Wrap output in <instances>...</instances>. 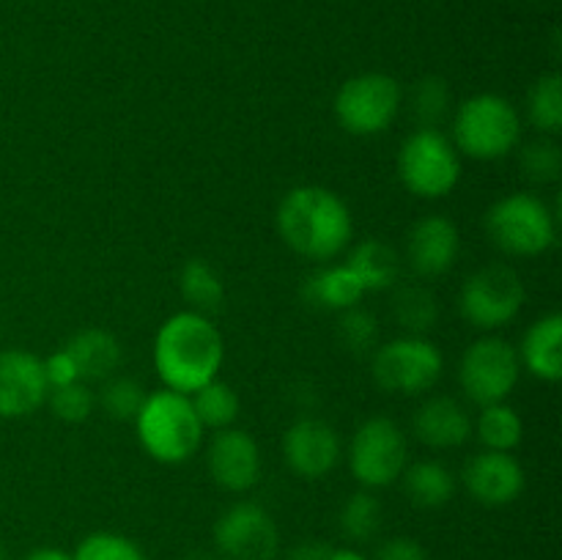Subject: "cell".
Masks as SVG:
<instances>
[{
    "mask_svg": "<svg viewBox=\"0 0 562 560\" xmlns=\"http://www.w3.org/2000/svg\"><path fill=\"white\" fill-rule=\"evenodd\" d=\"M521 360L516 346L503 338H481L464 351L459 366L461 390L477 406L499 404L519 384Z\"/></svg>",
    "mask_w": 562,
    "mask_h": 560,
    "instance_id": "11",
    "label": "cell"
},
{
    "mask_svg": "<svg viewBox=\"0 0 562 560\" xmlns=\"http://www.w3.org/2000/svg\"><path fill=\"white\" fill-rule=\"evenodd\" d=\"M519 168L532 184H552L562 173V152L552 137H536L519 152Z\"/></svg>",
    "mask_w": 562,
    "mask_h": 560,
    "instance_id": "32",
    "label": "cell"
},
{
    "mask_svg": "<svg viewBox=\"0 0 562 560\" xmlns=\"http://www.w3.org/2000/svg\"><path fill=\"white\" fill-rule=\"evenodd\" d=\"M486 234L508 256H543L558 239V214L530 192H510L486 212Z\"/></svg>",
    "mask_w": 562,
    "mask_h": 560,
    "instance_id": "5",
    "label": "cell"
},
{
    "mask_svg": "<svg viewBox=\"0 0 562 560\" xmlns=\"http://www.w3.org/2000/svg\"><path fill=\"white\" fill-rule=\"evenodd\" d=\"M49 384L44 360L25 349L0 351V417H27L47 401Z\"/></svg>",
    "mask_w": 562,
    "mask_h": 560,
    "instance_id": "13",
    "label": "cell"
},
{
    "mask_svg": "<svg viewBox=\"0 0 562 560\" xmlns=\"http://www.w3.org/2000/svg\"><path fill=\"white\" fill-rule=\"evenodd\" d=\"M519 360L532 377L543 382H558L562 377V316L560 313H547L521 338Z\"/></svg>",
    "mask_w": 562,
    "mask_h": 560,
    "instance_id": "19",
    "label": "cell"
},
{
    "mask_svg": "<svg viewBox=\"0 0 562 560\" xmlns=\"http://www.w3.org/2000/svg\"><path fill=\"white\" fill-rule=\"evenodd\" d=\"M49 410L58 421L64 423H82L91 417L93 406H97V395L88 390L86 382H69L60 384V388H49L47 393Z\"/></svg>",
    "mask_w": 562,
    "mask_h": 560,
    "instance_id": "34",
    "label": "cell"
},
{
    "mask_svg": "<svg viewBox=\"0 0 562 560\" xmlns=\"http://www.w3.org/2000/svg\"><path fill=\"white\" fill-rule=\"evenodd\" d=\"M190 401L203 428H217L220 432V428L234 426V421L239 417V395L231 384L220 382V379H212L195 393H190Z\"/></svg>",
    "mask_w": 562,
    "mask_h": 560,
    "instance_id": "26",
    "label": "cell"
},
{
    "mask_svg": "<svg viewBox=\"0 0 562 560\" xmlns=\"http://www.w3.org/2000/svg\"><path fill=\"white\" fill-rule=\"evenodd\" d=\"M179 289L181 296L190 302V311L201 313V316L217 313L220 307H223L225 285L223 280H220V275L214 272L203 258H190V261L181 267Z\"/></svg>",
    "mask_w": 562,
    "mask_h": 560,
    "instance_id": "25",
    "label": "cell"
},
{
    "mask_svg": "<svg viewBox=\"0 0 562 560\" xmlns=\"http://www.w3.org/2000/svg\"><path fill=\"white\" fill-rule=\"evenodd\" d=\"M209 472L228 492H247L261 478V448L241 428H220L209 445Z\"/></svg>",
    "mask_w": 562,
    "mask_h": 560,
    "instance_id": "16",
    "label": "cell"
},
{
    "mask_svg": "<svg viewBox=\"0 0 562 560\" xmlns=\"http://www.w3.org/2000/svg\"><path fill=\"white\" fill-rule=\"evenodd\" d=\"M461 478H464L467 492L488 508H499V505H510L514 500H519L527 483L525 467L505 450H483V453L472 456L464 464Z\"/></svg>",
    "mask_w": 562,
    "mask_h": 560,
    "instance_id": "15",
    "label": "cell"
},
{
    "mask_svg": "<svg viewBox=\"0 0 562 560\" xmlns=\"http://www.w3.org/2000/svg\"><path fill=\"white\" fill-rule=\"evenodd\" d=\"M137 439L151 459L162 464H181L201 448L203 426L192 410L190 395L159 390L146 395L135 417Z\"/></svg>",
    "mask_w": 562,
    "mask_h": 560,
    "instance_id": "3",
    "label": "cell"
},
{
    "mask_svg": "<svg viewBox=\"0 0 562 560\" xmlns=\"http://www.w3.org/2000/svg\"><path fill=\"white\" fill-rule=\"evenodd\" d=\"M44 377H47L49 388H60V384H69L80 379L77 377L75 362H71V357L66 355V349L55 351V355H49L47 360H44Z\"/></svg>",
    "mask_w": 562,
    "mask_h": 560,
    "instance_id": "37",
    "label": "cell"
},
{
    "mask_svg": "<svg viewBox=\"0 0 562 560\" xmlns=\"http://www.w3.org/2000/svg\"><path fill=\"white\" fill-rule=\"evenodd\" d=\"M404 478V492L417 508H442L453 500L456 478L442 461H415L401 472Z\"/></svg>",
    "mask_w": 562,
    "mask_h": 560,
    "instance_id": "23",
    "label": "cell"
},
{
    "mask_svg": "<svg viewBox=\"0 0 562 560\" xmlns=\"http://www.w3.org/2000/svg\"><path fill=\"white\" fill-rule=\"evenodd\" d=\"M404 91L398 80L384 71H366V75L349 77L335 93V119L346 132L360 137L379 135L390 130L398 115Z\"/></svg>",
    "mask_w": 562,
    "mask_h": 560,
    "instance_id": "7",
    "label": "cell"
},
{
    "mask_svg": "<svg viewBox=\"0 0 562 560\" xmlns=\"http://www.w3.org/2000/svg\"><path fill=\"white\" fill-rule=\"evenodd\" d=\"M283 456L294 475L307 481L324 478L340 459L338 432L322 417H300L285 432Z\"/></svg>",
    "mask_w": 562,
    "mask_h": 560,
    "instance_id": "14",
    "label": "cell"
},
{
    "mask_svg": "<svg viewBox=\"0 0 562 560\" xmlns=\"http://www.w3.org/2000/svg\"><path fill=\"white\" fill-rule=\"evenodd\" d=\"M406 461H409V443L398 423L390 417H371L357 428L349 448V467L362 486H390L406 470Z\"/></svg>",
    "mask_w": 562,
    "mask_h": 560,
    "instance_id": "10",
    "label": "cell"
},
{
    "mask_svg": "<svg viewBox=\"0 0 562 560\" xmlns=\"http://www.w3.org/2000/svg\"><path fill=\"white\" fill-rule=\"evenodd\" d=\"M415 428L417 439L428 448L448 450L459 448L470 439L472 434V417L464 406L450 395H434L428 399L420 410L415 412Z\"/></svg>",
    "mask_w": 562,
    "mask_h": 560,
    "instance_id": "18",
    "label": "cell"
},
{
    "mask_svg": "<svg viewBox=\"0 0 562 560\" xmlns=\"http://www.w3.org/2000/svg\"><path fill=\"white\" fill-rule=\"evenodd\" d=\"M346 267L355 272V278L360 280V285L366 291H382L390 285L398 283L401 278V258L395 253V247H390L387 242L379 239H366L351 250Z\"/></svg>",
    "mask_w": 562,
    "mask_h": 560,
    "instance_id": "22",
    "label": "cell"
},
{
    "mask_svg": "<svg viewBox=\"0 0 562 560\" xmlns=\"http://www.w3.org/2000/svg\"><path fill=\"white\" fill-rule=\"evenodd\" d=\"M64 349L75 362L80 382L82 379L86 382H104L121 366V344L108 329H80L77 335H71Z\"/></svg>",
    "mask_w": 562,
    "mask_h": 560,
    "instance_id": "20",
    "label": "cell"
},
{
    "mask_svg": "<svg viewBox=\"0 0 562 560\" xmlns=\"http://www.w3.org/2000/svg\"><path fill=\"white\" fill-rule=\"evenodd\" d=\"M340 530L349 541L366 544L373 541L382 527V503H379L376 494H371L368 489L362 492H355L340 508Z\"/></svg>",
    "mask_w": 562,
    "mask_h": 560,
    "instance_id": "30",
    "label": "cell"
},
{
    "mask_svg": "<svg viewBox=\"0 0 562 560\" xmlns=\"http://www.w3.org/2000/svg\"><path fill=\"white\" fill-rule=\"evenodd\" d=\"M409 110L412 119L420 124V130H437L450 115V88L442 77L428 75L420 77L409 88Z\"/></svg>",
    "mask_w": 562,
    "mask_h": 560,
    "instance_id": "29",
    "label": "cell"
},
{
    "mask_svg": "<svg viewBox=\"0 0 562 560\" xmlns=\"http://www.w3.org/2000/svg\"><path fill=\"white\" fill-rule=\"evenodd\" d=\"M527 115L541 135H558L562 130V77L558 71L532 82L527 93Z\"/></svg>",
    "mask_w": 562,
    "mask_h": 560,
    "instance_id": "28",
    "label": "cell"
},
{
    "mask_svg": "<svg viewBox=\"0 0 562 560\" xmlns=\"http://www.w3.org/2000/svg\"><path fill=\"white\" fill-rule=\"evenodd\" d=\"M333 549L327 541H302L285 555V560H329Z\"/></svg>",
    "mask_w": 562,
    "mask_h": 560,
    "instance_id": "38",
    "label": "cell"
},
{
    "mask_svg": "<svg viewBox=\"0 0 562 560\" xmlns=\"http://www.w3.org/2000/svg\"><path fill=\"white\" fill-rule=\"evenodd\" d=\"M401 184L417 198H445L461 179V157L439 130H415L398 152Z\"/></svg>",
    "mask_w": 562,
    "mask_h": 560,
    "instance_id": "6",
    "label": "cell"
},
{
    "mask_svg": "<svg viewBox=\"0 0 562 560\" xmlns=\"http://www.w3.org/2000/svg\"><path fill=\"white\" fill-rule=\"evenodd\" d=\"M362 294H366V289H362L360 280L355 278V272L346 264L318 269L302 285V296L313 307H322V311L340 313L346 307H355L362 300Z\"/></svg>",
    "mask_w": 562,
    "mask_h": 560,
    "instance_id": "21",
    "label": "cell"
},
{
    "mask_svg": "<svg viewBox=\"0 0 562 560\" xmlns=\"http://www.w3.org/2000/svg\"><path fill=\"white\" fill-rule=\"evenodd\" d=\"M329 560H366V555H360L357 549H333Z\"/></svg>",
    "mask_w": 562,
    "mask_h": 560,
    "instance_id": "40",
    "label": "cell"
},
{
    "mask_svg": "<svg viewBox=\"0 0 562 560\" xmlns=\"http://www.w3.org/2000/svg\"><path fill=\"white\" fill-rule=\"evenodd\" d=\"M225 344L212 318L195 311H181L165 318L154 338V368L168 390L195 393L217 379L223 366Z\"/></svg>",
    "mask_w": 562,
    "mask_h": 560,
    "instance_id": "1",
    "label": "cell"
},
{
    "mask_svg": "<svg viewBox=\"0 0 562 560\" xmlns=\"http://www.w3.org/2000/svg\"><path fill=\"white\" fill-rule=\"evenodd\" d=\"M525 283L508 264H488L464 280L459 294L461 316L477 329H497L514 322L525 305Z\"/></svg>",
    "mask_w": 562,
    "mask_h": 560,
    "instance_id": "9",
    "label": "cell"
},
{
    "mask_svg": "<svg viewBox=\"0 0 562 560\" xmlns=\"http://www.w3.org/2000/svg\"><path fill=\"white\" fill-rule=\"evenodd\" d=\"M71 560H146L140 547L119 533H91L77 544Z\"/></svg>",
    "mask_w": 562,
    "mask_h": 560,
    "instance_id": "35",
    "label": "cell"
},
{
    "mask_svg": "<svg viewBox=\"0 0 562 560\" xmlns=\"http://www.w3.org/2000/svg\"><path fill=\"white\" fill-rule=\"evenodd\" d=\"M184 560H220V558L212 552H190Z\"/></svg>",
    "mask_w": 562,
    "mask_h": 560,
    "instance_id": "41",
    "label": "cell"
},
{
    "mask_svg": "<svg viewBox=\"0 0 562 560\" xmlns=\"http://www.w3.org/2000/svg\"><path fill=\"white\" fill-rule=\"evenodd\" d=\"M214 547L223 560H274L280 533L263 505L236 503L214 525Z\"/></svg>",
    "mask_w": 562,
    "mask_h": 560,
    "instance_id": "12",
    "label": "cell"
},
{
    "mask_svg": "<svg viewBox=\"0 0 562 560\" xmlns=\"http://www.w3.org/2000/svg\"><path fill=\"white\" fill-rule=\"evenodd\" d=\"M22 560H71V555L55 547H38V549H31Z\"/></svg>",
    "mask_w": 562,
    "mask_h": 560,
    "instance_id": "39",
    "label": "cell"
},
{
    "mask_svg": "<svg viewBox=\"0 0 562 560\" xmlns=\"http://www.w3.org/2000/svg\"><path fill=\"white\" fill-rule=\"evenodd\" d=\"M521 434H525V423H521L519 412L505 401L483 406L481 415H477V437L486 445V450L510 453L521 443Z\"/></svg>",
    "mask_w": 562,
    "mask_h": 560,
    "instance_id": "27",
    "label": "cell"
},
{
    "mask_svg": "<svg viewBox=\"0 0 562 560\" xmlns=\"http://www.w3.org/2000/svg\"><path fill=\"white\" fill-rule=\"evenodd\" d=\"M519 110L499 93H477L453 115V146L472 159H499L519 146Z\"/></svg>",
    "mask_w": 562,
    "mask_h": 560,
    "instance_id": "4",
    "label": "cell"
},
{
    "mask_svg": "<svg viewBox=\"0 0 562 560\" xmlns=\"http://www.w3.org/2000/svg\"><path fill=\"white\" fill-rule=\"evenodd\" d=\"M146 401V390L132 377H108L99 390V404L113 421H135Z\"/></svg>",
    "mask_w": 562,
    "mask_h": 560,
    "instance_id": "33",
    "label": "cell"
},
{
    "mask_svg": "<svg viewBox=\"0 0 562 560\" xmlns=\"http://www.w3.org/2000/svg\"><path fill=\"white\" fill-rule=\"evenodd\" d=\"M278 234L296 256L327 264L349 247L355 223L344 198L327 187L305 184L280 201Z\"/></svg>",
    "mask_w": 562,
    "mask_h": 560,
    "instance_id": "2",
    "label": "cell"
},
{
    "mask_svg": "<svg viewBox=\"0 0 562 560\" xmlns=\"http://www.w3.org/2000/svg\"><path fill=\"white\" fill-rule=\"evenodd\" d=\"M461 253L459 225L442 214H426L406 236V258L420 278H439L448 272Z\"/></svg>",
    "mask_w": 562,
    "mask_h": 560,
    "instance_id": "17",
    "label": "cell"
},
{
    "mask_svg": "<svg viewBox=\"0 0 562 560\" xmlns=\"http://www.w3.org/2000/svg\"><path fill=\"white\" fill-rule=\"evenodd\" d=\"M373 560H428V552L420 541H415V538L395 536L387 538L384 544H379Z\"/></svg>",
    "mask_w": 562,
    "mask_h": 560,
    "instance_id": "36",
    "label": "cell"
},
{
    "mask_svg": "<svg viewBox=\"0 0 562 560\" xmlns=\"http://www.w3.org/2000/svg\"><path fill=\"white\" fill-rule=\"evenodd\" d=\"M393 316L409 335H426L439 322V302L423 283H406L393 294Z\"/></svg>",
    "mask_w": 562,
    "mask_h": 560,
    "instance_id": "24",
    "label": "cell"
},
{
    "mask_svg": "<svg viewBox=\"0 0 562 560\" xmlns=\"http://www.w3.org/2000/svg\"><path fill=\"white\" fill-rule=\"evenodd\" d=\"M442 351L420 335H404L373 349V379L387 393H428L442 377Z\"/></svg>",
    "mask_w": 562,
    "mask_h": 560,
    "instance_id": "8",
    "label": "cell"
},
{
    "mask_svg": "<svg viewBox=\"0 0 562 560\" xmlns=\"http://www.w3.org/2000/svg\"><path fill=\"white\" fill-rule=\"evenodd\" d=\"M335 333H338L340 346H344L346 351H351V355H357V357L371 355V351L379 346V322H376V316H373L371 311H366V307H360V305L340 311V318H338V327H335Z\"/></svg>",
    "mask_w": 562,
    "mask_h": 560,
    "instance_id": "31",
    "label": "cell"
},
{
    "mask_svg": "<svg viewBox=\"0 0 562 560\" xmlns=\"http://www.w3.org/2000/svg\"><path fill=\"white\" fill-rule=\"evenodd\" d=\"M0 560H9V552H5L3 544H0Z\"/></svg>",
    "mask_w": 562,
    "mask_h": 560,
    "instance_id": "42",
    "label": "cell"
}]
</instances>
